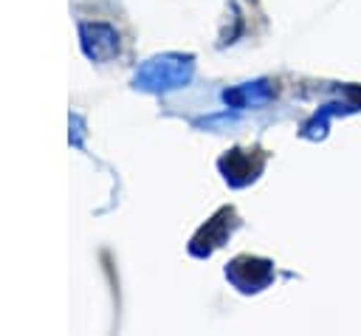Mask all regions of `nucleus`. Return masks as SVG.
Listing matches in <instances>:
<instances>
[{"instance_id": "20e7f679", "label": "nucleus", "mask_w": 361, "mask_h": 336, "mask_svg": "<svg viewBox=\"0 0 361 336\" xmlns=\"http://www.w3.org/2000/svg\"><path fill=\"white\" fill-rule=\"evenodd\" d=\"M226 277L240 288V291H259L271 282L274 277V263L251 254H240L226 265Z\"/></svg>"}, {"instance_id": "423d86ee", "label": "nucleus", "mask_w": 361, "mask_h": 336, "mask_svg": "<svg viewBox=\"0 0 361 336\" xmlns=\"http://www.w3.org/2000/svg\"><path fill=\"white\" fill-rule=\"evenodd\" d=\"M276 93V88L271 82H254V85H243V88H234V90H226L223 93V102L231 104V107H248V104H257V102H265Z\"/></svg>"}, {"instance_id": "7ed1b4c3", "label": "nucleus", "mask_w": 361, "mask_h": 336, "mask_svg": "<svg viewBox=\"0 0 361 336\" xmlns=\"http://www.w3.org/2000/svg\"><path fill=\"white\" fill-rule=\"evenodd\" d=\"M217 167H220V172L226 175V181L231 186H245L262 172L265 152L262 150H240V147H234L217 161Z\"/></svg>"}, {"instance_id": "f03ea898", "label": "nucleus", "mask_w": 361, "mask_h": 336, "mask_svg": "<svg viewBox=\"0 0 361 336\" xmlns=\"http://www.w3.org/2000/svg\"><path fill=\"white\" fill-rule=\"evenodd\" d=\"M234 226H237V212H234L231 206H220V209L195 232V237H192V243H189V251H192L195 257H209L214 248H220V246L228 240V234L234 232Z\"/></svg>"}, {"instance_id": "f257e3e1", "label": "nucleus", "mask_w": 361, "mask_h": 336, "mask_svg": "<svg viewBox=\"0 0 361 336\" xmlns=\"http://www.w3.org/2000/svg\"><path fill=\"white\" fill-rule=\"evenodd\" d=\"M189 76H192V56L166 54V56L149 59L135 73V88H141V90H169V88L186 85Z\"/></svg>"}, {"instance_id": "39448f33", "label": "nucleus", "mask_w": 361, "mask_h": 336, "mask_svg": "<svg viewBox=\"0 0 361 336\" xmlns=\"http://www.w3.org/2000/svg\"><path fill=\"white\" fill-rule=\"evenodd\" d=\"M82 48L93 62H107L118 54V31L107 23H85L79 28Z\"/></svg>"}]
</instances>
